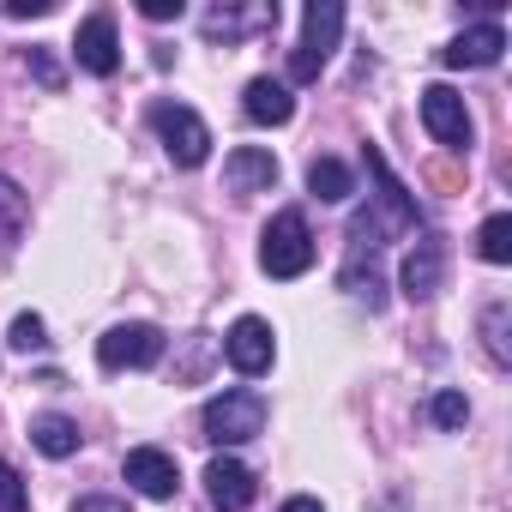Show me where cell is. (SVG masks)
<instances>
[{
	"mask_svg": "<svg viewBox=\"0 0 512 512\" xmlns=\"http://www.w3.org/2000/svg\"><path fill=\"white\" fill-rule=\"evenodd\" d=\"M223 350H229L235 374H266V368H272V356H278V344H272V326H266L260 314H241V320L229 326Z\"/></svg>",
	"mask_w": 512,
	"mask_h": 512,
	"instance_id": "cell-7",
	"label": "cell"
},
{
	"mask_svg": "<svg viewBox=\"0 0 512 512\" xmlns=\"http://www.w3.org/2000/svg\"><path fill=\"white\" fill-rule=\"evenodd\" d=\"M7 13H13V19H49L55 0H7Z\"/></svg>",
	"mask_w": 512,
	"mask_h": 512,
	"instance_id": "cell-25",
	"label": "cell"
},
{
	"mask_svg": "<svg viewBox=\"0 0 512 512\" xmlns=\"http://www.w3.org/2000/svg\"><path fill=\"white\" fill-rule=\"evenodd\" d=\"M25 223H31V205H25V193L0 175V260H7V253L25 241Z\"/></svg>",
	"mask_w": 512,
	"mask_h": 512,
	"instance_id": "cell-17",
	"label": "cell"
},
{
	"mask_svg": "<svg viewBox=\"0 0 512 512\" xmlns=\"http://www.w3.org/2000/svg\"><path fill=\"white\" fill-rule=\"evenodd\" d=\"M284 512H326V506L314 494H296V500H284Z\"/></svg>",
	"mask_w": 512,
	"mask_h": 512,
	"instance_id": "cell-28",
	"label": "cell"
},
{
	"mask_svg": "<svg viewBox=\"0 0 512 512\" xmlns=\"http://www.w3.org/2000/svg\"><path fill=\"white\" fill-rule=\"evenodd\" d=\"M163 356V332L157 326H145V320H127V326H109L103 338H97V362L103 368H151Z\"/></svg>",
	"mask_w": 512,
	"mask_h": 512,
	"instance_id": "cell-6",
	"label": "cell"
},
{
	"mask_svg": "<svg viewBox=\"0 0 512 512\" xmlns=\"http://www.w3.org/2000/svg\"><path fill=\"white\" fill-rule=\"evenodd\" d=\"M500 49H506V31L500 25H476V31L452 37V49H440V61L446 67H494Z\"/></svg>",
	"mask_w": 512,
	"mask_h": 512,
	"instance_id": "cell-14",
	"label": "cell"
},
{
	"mask_svg": "<svg viewBox=\"0 0 512 512\" xmlns=\"http://www.w3.org/2000/svg\"><path fill=\"white\" fill-rule=\"evenodd\" d=\"M308 193H314V199H326V205H344V199L356 193L350 163H338V157H314V163H308Z\"/></svg>",
	"mask_w": 512,
	"mask_h": 512,
	"instance_id": "cell-16",
	"label": "cell"
},
{
	"mask_svg": "<svg viewBox=\"0 0 512 512\" xmlns=\"http://www.w3.org/2000/svg\"><path fill=\"white\" fill-rule=\"evenodd\" d=\"M422 127L446 151H470V139H476V121H470V109H464V97L452 85H428L422 91Z\"/></svg>",
	"mask_w": 512,
	"mask_h": 512,
	"instance_id": "cell-5",
	"label": "cell"
},
{
	"mask_svg": "<svg viewBox=\"0 0 512 512\" xmlns=\"http://www.w3.org/2000/svg\"><path fill=\"white\" fill-rule=\"evenodd\" d=\"M223 187L229 193H272L278 187V157L266 145H235L223 157Z\"/></svg>",
	"mask_w": 512,
	"mask_h": 512,
	"instance_id": "cell-8",
	"label": "cell"
},
{
	"mask_svg": "<svg viewBox=\"0 0 512 512\" xmlns=\"http://www.w3.org/2000/svg\"><path fill=\"white\" fill-rule=\"evenodd\" d=\"M25 67H31V73H37L49 91H61V67L49 61V49H31V55H25Z\"/></svg>",
	"mask_w": 512,
	"mask_h": 512,
	"instance_id": "cell-24",
	"label": "cell"
},
{
	"mask_svg": "<svg viewBox=\"0 0 512 512\" xmlns=\"http://www.w3.org/2000/svg\"><path fill=\"white\" fill-rule=\"evenodd\" d=\"M121 470H127V482H133L145 500H169V494L181 488V470H175V458H169L163 446H133Z\"/></svg>",
	"mask_w": 512,
	"mask_h": 512,
	"instance_id": "cell-11",
	"label": "cell"
},
{
	"mask_svg": "<svg viewBox=\"0 0 512 512\" xmlns=\"http://www.w3.org/2000/svg\"><path fill=\"white\" fill-rule=\"evenodd\" d=\"M205 494H211L217 512H247V506H253V470L223 452V458L205 464Z\"/></svg>",
	"mask_w": 512,
	"mask_h": 512,
	"instance_id": "cell-12",
	"label": "cell"
},
{
	"mask_svg": "<svg viewBox=\"0 0 512 512\" xmlns=\"http://www.w3.org/2000/svg\"><path fill=\"white\" fill-rule=\"evenodd\" d=\"M31 446L43 458H73L79 452V422L61 416V410H43V416H31Z\"/></svg>",
	"mask_w": 512,
	"mask_h": 512,
	"instance_id": "cell-15",
	"label": "cell"
},
{
	"mask_svg": "<svg viewBox=\"0 0 512 512\" xmlns=\"http://www.w3.org/2000/svg\"><path fill=\"white\" fill-rule=\"evenodd\" d=\"M440 278H446V241H440V235H422V241L404 253L398 284H404V296H410V302H428V296L440 290Z\"/></svg>",
	"mask_w": 512,
	"mask_h": 512,
	"instance_id": "cell-9",
	"label": "cell"
},
{
	"mask_svg": "<svg viewBox=\"0 0 512 512\" xmlns=\"http://www.w3.org/2000/svg\"><path fill=\"white\" fill-rule=\"evenodd\" d=\"M73 512H127V500H115V494H85Z\"/></svg>",
	"mask_w": 512,
	"mask_h": 512,
	"instance_id": "cell-27",
	"label": "cell"
},
{
	"mask_svg": "<svg viewBox=\"0 0 512 512\" xmlns=\"http://www.w3.org/2000/svg\"><path fill=\"white\" fill-rule=\"evenodd\" d=\"M73 55H79V67H85V73L109 79V73L121 67V37H115V19H109V13H91V19L79 25V37H73Z\"/></svg>",
	"mask_w": 512,
	"mask_h": 512,
	"instance_id": "cell-10",
	"label": "cell"
},
{
	"mask_svg": "<svg viewBox=\"0 0 512 512\" xmlns=\"http://www.w3.org/2000/svg\"><path fill=\"white\" fill-rule=\"evenodd\" d=\"M139 13H145V19H157V25H163V19H181V13H187V7H181V0H145V7H139Z\"/></svg>",
	"mask_w": 512,
	"mask_h": 512,
	"instance_id": "cell-26",
	"label": "cell"
},
{
	"mask_svg": "<svg viewBox=\"0 0 512 512\" xmlns=\"http://www.w3.org/2000/svg\"><path fill=\"white\" fill-rule=\"evenodd\" d=\"M476 253H482L488 266H506V260H512V217H506V211H494V217L476 229Z\"/></svg>",
	"mask_w": 512,
	"mask_h": 512,
	"instance_id": "cell-18",
	"label": "cell"
},
{
	"mask_svg": "<svg viewBox=\"0 0 512 512\" xmlns=\"http://www.w3.org/2000/svg\"><path fill=\"white\" fill-rule=\"evenodd\" d=\"M253 434H266V398H260V392L235 386V392H223V398L205 404V440L241 446V440H253Z\"/></svg>",
	"mask_w": 512,
	"mask_h": 512,
	"instance_id": "cell-4",
	"label": "cell"
},
{
	"mask_svg": "<svg viewBox=\"0 0 512 512\" xmlns=\"http://www.w3.org/2000/svg\"><path fill=\"white\" fill-rule=\"evenodd\" d=\"M434 422H440V428H464V422H470L464 392H440V398H434Z\"/></svg>",
	"mask_w": 512,
	"mask_h": 512,
	"instance_id": "cell-23",
	"label": "cell"
},
{
	"mask_svg": "<svg viewBox=\"0 0 512 512\" xmlns=\"http://www.w3.org/2000/svg\"><path fill=\"white\" fill-rule=\"evenodd\" d=\"M506 320H512V308H506V302H494V308L482 314V338H488V356H494L500 368L512 362V344H506Z\"/></svg>",
	"mask_w": 512,
	"mask_h": 512,
	"instance_id": "cell-20",
	"label": "cell"
},
{
	"mask_svg": "<svg viewBox=\"0 0 512 512\" xmlns=\"http://www.w3.org/2000/svg\"><path fill=\"white\" fill-rule=\"evenodd\" d=\"M7 344H13L19 356L43 350V344H49V332H43V314H19V320H13V332H7Z\"/></svg>",
	"mask_w": 512,
	"mask_h": 512,
	"instance_id": "cell-21",
	"label": "cell"
},
{
	"mask_svg": "<svg viewBox=\"0 0 512 512\" xmlns=\"http://www.w3.org/2000/svg\"><path fill=\"white\" fill-rule=\"evenodd\" d=\"M31 500H25V482H19V470L0 458V512H25Z\"/></svg>",
	"mask_w": 512,
	"mask_h": 512,
	"instance_id": "cell-22",
	"label": "cell"
},
{
	"mask_svg": "<svg viewBox=\"0 0 512 512\" xmlns=\"http://www.w3.org/2000/svg\"><path fill=\"white\" fill-rule=\"evenodd\" d=\"M241 109H247V121H253V127H284V121L296 115V97H290V85H284V79H253V85H247V97H241Z\"/></svg>",
	"mask_w": 512,
	"mask_h": 512,
	"instance_id": "cell-13",
	"label": "cell"
},
{
	"mask_svg": "<svg viewBox=\"0 0 512 512\" xmlns=\"http://www.w3.org/2000/svg\"><path fill=\"white\" fill-rule=\"evenodd\" d=\"M247 25H278V7H260L253 19H247V13H223V7L205 13V31H211V37H241Z\"/></svg>",
	"mask_w": 512,
	"mask_h": 512,
	"instance_id": "cell-19",
	"label": "cell"
},
{
	"mask_svg": "<svg viewBox=\"0 0 512 512\" xmlns=\"http://www.w3.org/2000/svg\"><path fill=\"white\" fill-rule=\"evenodd\" d=\"M151 127H157V139H163L175 169H199L211 157V127L187 103H151Z\"/></svg>",
	"mask_w": 512,
	"mask_h": 512,
	"instance_id": "cell-3",
	"label": "cell"
},
{
	"mask_svg": "<svg viewBox=\"0 0 512 512\" xmlns=\"http://www.w3.org/2000/svg\"><path fill=\"white\" fill-rule=\"evenodd\" d=\"M338 37H344V7H338V0H308V13H302V43H296V55H290V79H296V85L320 79V67L332 61Z\"/></svg>",
	"mask_w": 512,
	"mask_h": 512,
	"instance_id": "cell-1",
	"label": "cell"
},
{
	"mask_svg": "<svg viewBox=\"0 0 512 512\" xmlns=\"http://www.w3.org/2000/svg\"><path fill=\"white\" fill-rule=\"evenodd\" d=\"M260 266L266 278H302L314 266V229L302 211H278L266 223V241H260Z\"/></svg>",
	"mask_w": 512,
	"mask_h": 512,
	"instance_id": "cell-2",
	"label": "cell"
}]
</instances>
